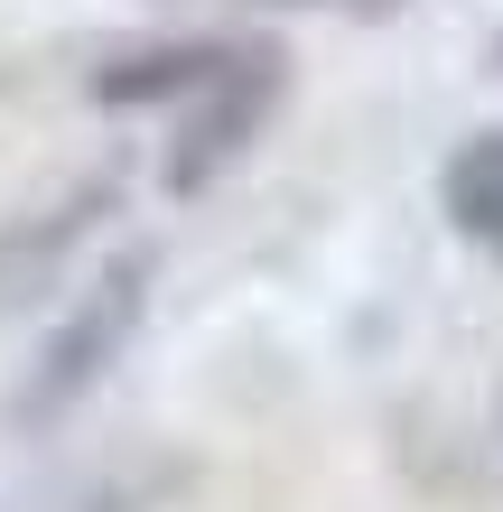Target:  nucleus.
I'll return each mask as SVG.
<instances>
[{
    "label": "nucleus",
    "instance_id": "39448f33",
    "mask_svg": "<svg viewBox=\"0 0 503 512\" xmlns=\"http://www.w3.org/2000/svg\"><path fill=\"white\" fill-rule=\"evenodd\" d=\"M438 205H448V224H457L476 252L503 261V131H476V140L448 159V177H438Z\"/></svg>",
    "mask_w": 503,
    "mask_h": 512
},
{
    "label": "nucleus",
    "instance_id": "f03ea898",
    "mask_svg": "<svg viewBox=\"0 0 503 512\" xmlns=\"http://www.w3.org/2000/svg\"><path fill=\"white\" fill-rule=\"evenodd\" d=\"M280 84H289V66H280V47H261V38H243V56L205 84V94L187 103V122H177V140H168V196H196V187H215V177L252 149V131L271 122V103H280Z\"/></svg>",
    "mask_w": 503,
    "mask_h": 512
},
{
    "label": "nucleus",
    "instance_id": "423d86ee",
    "mask_svg": "<svg viewBox=\"0 0 503 512\" xmlns=\"http://www.w3.org/2000/svg\"><path fill=\"white\" fill-rule=\"evenodd\" d=\"M494 429H503V401H494Z\"/></svg>",
    "mask_w": 503,
    "mask_h": 512
},
{
    "label": "nucleus",
    "instance_id": "f257e3e1",
    "mask_svg": "<svg viewBox=\"0 0 503 512\" xmlns=\"http://www.w3.org/2000/svg\"><path fill=\"white\" fill-rule=\"evenodd\" d=\"M150 270H159V252H122L103 270L94 289L66 308V326L38 345V364H28V382H19V419H56V410H75L84 391H94L112 364H122V345H131V326H140V308H150Z\"/></svg>",
    "mask_w": 503,
    "mask_h": 512
},
{
    "label": "nucleus",
    "instance_id": "20e7f679",
    "mask_svg": "<svg viewBox=\"0 0 503 512\" xmlns=\"http://www.w3.org/2000/svg\"><path fill=\"white\" fill-rule=\"evenodd\" d=\"M233 56H243V38H177V47L112 56V66L94 75V103H122V112H131V103H196Z\"/></svg>",
    "mask_w": 503,
    "mask_h": 512
},
{
    "label": "nucleus",
    "instance_id": "7ed1b4c3",
    "mask_svg": "<svg viewBox=\"0 0 503 512\" xmlns=\"http://www.w3.org/2000/svg\"><path fill=\"white\" fill-rule=\"evenodd\" d=\"M112 205H122V187H112V177H84L75 196H56V205H38V215L0 224V308H28V298L66 270V252L112 215Z\"/></svg>",
    "mask_w": 503,
    "mask_h": 512
}]
</instances>
